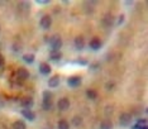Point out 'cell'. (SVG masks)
Instances as JSON below:
<instances>
[{
    "label": "cell",
    "instance_id": "obj_25",
    "mask_svg": "<svg viewBox=\"0 0 148 129\" xmlns=\"http://www.w3.org/2000/svg\"><path fill=\"white\" fill-rule=\"evenodd\" d=\"M123 20H124V15L122 14V15L119 16V24H120V23H123Z\"/></svg>",
    "mask_w": 148,
    "mask_h": 129
},
{
    "label": "cell",
    "instance_id": "obj_11",
    "mask_svg": "<svg viewBox=\"0 0 148 129\" xmlns=\"http://www.w3.org/2000/svg\"><path fill=\"white\" fill-rule=\"evenodd\" d=\"M84 47H85V39L82 38V37H76L75 39V48L81 51L84 49Z\"/></svg>",
    "mask_w": 148,
    "mask_h": 129
},
{
    "label": "cell",
    "instance_id": "obj_27",
    "mask_svg": "<svg viewBox=\"0 0 148 129\" xmlns=\"http://www.w3.org/2000/svg\"><path fill=\"white\" fill-rule=\"evenodd\" d=\"M48 1H38V4H47Z\"/></svg>",
    "mask_w": 148,
    "mask_h": 129
},
{
    "label": "cell",
    "instance_id": "obj_18",
    "mask_svg": "<svg viewBox=\"0 0 148 129\" xmlns=\"http://www.w3.org/2000/svg\"><path fill=\"white\" fill-rule=\"evenodd\" d=\"M34 58L36 57H34V55H32V53H27V55L23 56V60H24L27 63H33L34 62Z\"/></svg>",
    "mask_w": 148,
    "mask_h": 129
},
{
    "label": "cell",
    "instance_id": "obj_21",
    "mask_svg": "<svg viewBox=\"0 0 148 129\" xmlns=\"http://www.w3.org/2000/svg\"><path fill=\"white\" fill-rule=\"evenodd\" d=\"M72 124L76 125V127L81 125V124H82V118H81V117H75V118L72 119Z\"/></svg>",
    "mask_w": 148,
    "mask_h": 129
},
{
    "label": "cell",
    "instance_id": "obj_4",
    "mask_svg": "<svg viewBox=\"0 0 148 129\" xmlns=\"http://www.w3.org/2000/svg\"><path fill=\"white\" fill-rule=\"evenodd\" d=\"M52 24V18L51 15H43L41 18V27L43 29H48Z\"/></svg>",
    "mask_w": 148,
    "mask_h": 129
},
{
    "label": "cell",
    "instance_id": "obj_5",
    "mask_svg": "<svg viewBox=\"0 0 148 129\" xmlns=\"http://www.w3.org/2000/svg\"><path fill=\"white\" fill-rule=\"evenodd\" d=\"M60 110H67L70 108V100L67 97H63V99H60L58 100V104H57Z\"/></svg>",
    "mask_w": 148,
    "mask_h": 129
},
{
    "label": "cell",
    "instance_id": "obj_10",
    "mask_svg": "<svg viewBox=\"0 0 148 129\" xmlns=\"http://www.w3.org/2000/svg\"><path fill=\"white\" fill-rule=\"evenodd\" d=\"M101 47V40H100L99 38H92L91 40H90V48L91 49H94V51H97Z\"/></svg>",
    "mask_w": 148,
    "mask_h": 129
},
{
    "label": "cell",
    "instance_id": "obj_19",
    "mask_svg": "<svg viewBox=\"0 0 148 129\" xmlns=\"http://www.w3.org/2000/svg\"><path fill=\"white\" fill-rule=\"evenodd\" d=\"M86 95H87V97L89 99H91V100H95L96 97H97V93L95 90H92V89H89L86 91Z\"/></svg>",
    "mask_w": 148,
    "mask_h": 129
},
{
    "label": "cell",
    "instance_id": "obj_8",
    "mask_svg": "<svg viewBox=\"0 0 148 129\" xmlns=\"http://www.w3.org/2000/svg\"><path fill=\"white\" fill-rule=\"evenodd\" d=\"M16 76H18L21 80H27L29 77V72L27 69H24V67H21V69H18V71H16Z\"/></svg>",
    "mask_w": 148,
    "mask_h": 129
},
{
    "label": "cell",
    "instance_id": "obj_6",
    "mask_svg": "<svg viewBox=\"0 0 148 129\" xmlns=\"http://www.w3.org/2000/svg\"><path fill=\"white\" fill-rule=\"evenodd\" d=\"M81 80L82 79L80 76H71L69 79V81H67V84H69L71 87H77L80 84H81Z\"/></svg>",
    "mask_w": 148,
    "mask_h": 129
},
{
    "label": "cell",
    "instance_id": "obj_26",
    "mask_svg": "<svg viewBox=\"0 0 148 129\" xmlns=\"http://www.w3.org/2000/svg\"><path fill=\"white\" fill-rule=\"evenodd\" d=\"M3 62H4V58H3V56L0 55V64H3Z\"/></svg>",
    "mask_w": 148,
    "mask_h": 129
},
{
    "label": "cell",
    "instance_id": "obj_2",
    "mask_svg": "<svg viewBox=\"0 0 148 129\" xmlns=\"http://www.w3.org/2000/svg\"><path fill=\"white\" fill-rule=\"evenodd\" d=\"M49 45H51L52 51H58L62 47V39H61V37L57 36V34L52 36L51 39H49Z\"/></svg>",
    "mask_w": 148,
    "mask_h": 129
},
{
    "label": "cell",
    "instance_id": "obj_7",
    "mask_svg": "<svg viewBox=\"0 0 148 129\" xmlns=\"http://www.w3.org/2000/svg\"><path fill=\"white\" fill-rule=\"evenodd\" d=\"M33 104H34V101H33L32 97H23L21 100V105L24 109H31L33 106Z\"/></svg>",
    "mask_w": 148,
    "mask_h": 129
},
{
    "label": "cell",
    "instance_id": "obj_20",
    "mask_svg": "<svg viewBox=\"0 0 148 129\" xmlns=\"http://www.w3.org/2000/svg\"><path fill=\"white\" fill-rule=\"evenodd\" d=\"M58 129H70V124L67 120H60L58 121Z\"/></svg>",
    "mask_w": 148,
    "mask_h": 129
},
{
    "label": "cell",
    "instance_id": "obj_23",
    "mask_svg": "<svg viewBox=\"0 0 148 129\" xmlns=\"http://www.w3.org/2000/svg\"><path fill=\"white\" fill-rule=\"evenodd\" d=\"M146 124H147L146 119H139V120H138V125H146Z\"/></svg>",
    "mask_w": 148,
    "mask_h": 129
},
{
    "label": "cell",
    "instance_id": "obj_17",
    "mask_svg": "<svg viewBox=\"0 0 148 129\" xmlns=\"http://www.w3.org/2000/svg\"><path fill=\"white\" fill-rule=\"evenodd\" d=\"M13 129H27L25 123L22 120H16V121H14V124H13Z\"/></svg>",
    "mask_w": 148,
    "mask_h": 129
},
{
    "label": "cell",
    "instance_id": "obj_24",
    "mask_svg": "<svg viewBox=\"0 0 148 129\" xmlns=\"http://www.w3.org/2000/svg\"><path fill=\"white\" fill-rule=\"evenodd\" d=\"M113 87H114V84H113V82H108V84H106V89H108V90H112Z\"/></svg>",
    "mask_w": 148,
    "mask_h": 129
},
{
    "label": "cell",
    "instance_id": "obj_9",
    "mask_svg": "<svg viewBox=\"0 0 148 129\" xmlns=\"http://www.w3.org/2000/svg\"><path fill=\"white\" fill-rule=\"evenodd\" d=\"M22 115L25 118V119H28V120H31V121H33V120L36 119V114L33 113L32 110H29V109L22 110Z\"/></svg>",
    "mask_w": 148,
    "mask_h": 129
},
{
    "label": "cell",
    "instance_id": "obj_13",
    "mask_svg": "<svg viewBox=\"0 0 148 129\" xmlns=\"http://www.w3.org/2000/svg\"><path fill=\"white\" fill-rule=\"evenodd\" d=\"M60 84V76L58 75H55V76H52L51 79L48 80V86L49 87H57Z\"/></svg>",
    "mask_w": 148,
    "mask_h": 129
},
{
    "label": "cell",
    "instance_id": "obj_14",
    "mask_svg": "<svg viewBox=\"0 0 148 129\" xmlns=\"http://www.w3.org/2000/svg\"><path fill=\"white\" fill-rule=\"evenodd\" d=\"M61 57H62V53L60 51H52L51 55H49V58L52 61H58V60H61Z\"/></svg>",
    "mask_w": 148,
    "mask_h": 129
},
{
    "label": "cell",
    "instance_id": "obj_15",
    "mask_svg": "<svg viewBox=\"0 0 148 129\" xmlns=\"http://www.w3.org/2000/svg\"><path fill=\"white\" fill-rule=\"evenodd\" d=\"M103 23H104V25L110 27L113 24V15L112 14H106L105 16H104V19H103Z\"/></svg>",
    "mask_w": 148,
    "mask_h": 129
},
{
    "label": "cell",
    "instance_id": "obj_22",
    "mask_svg": "<svg viewBox=\"0 0 148 129\" xmlns=\"http://www.w3.org/2000/svg\"><path fill=\"white\" fill-rule=\"evenodd\" d=\"M134 129H148V127H147V124L146 125H136V127H134Z\"/></svg>",
    "mask_w": 148,
    "mask_h": 129
},
{
    "label": "cell",
    "instance_id": "obj_12",
    "mask_svg": "<svg viewBox=\"0 0 148 129\" xmlns=\"http://www.w3.org/2000/svg\"><path fill=\"white\" fill-rule=\"evenodd\" d=\"M39 71H41V73H43V75H48V73H51V66L46 62H42L39 64Z\"/></svg>",
    "mask_w": 148,
    "mask_h": 129
},
{
    "label": "cell",
    "instance_id": "obj_16",
    "mask_svg": "<svg viewBox=\"0 0 148 129\" xmlns=\"http://www.w3.org/2000/svg\"><path fill=\"white\" fill-rule=\"evenodd\" d=\"M113 128V123L110 120H103L101 123H100V129H112Z\"/></svg>",
    "mask_w": 148,
    "mask_h": 129
},
{
    "label": "cell",
    "instance_id": "obj_1",
    "mask_svg": "<svg viewBox=\"0 0 148 129\" xmlns=\"http://www.w3.org/2000/svg\"><path fill=\"white\" fill-rule=\"evenodd\" d=\"M52 106H53V103H52L51 91H45V93H43V109L45 110H51Z\"/></svg>",
    "mask_w": 148,
    "mask_h": 129
},
{
    "label": "cell",
    "instance_id": "obj_3",
    "mask_svg": "<svg viewBox=\"0 0 148 129\" xmlns=\"http://www.w3.org/2000/svg\"><path fill=\"white\" fill-rule=\"evenodd\" d=\"M119 123L122 127H128L130 123H132V115L129 113H123L120 114V118H119Z\"/></svg>",
    "mask_w": 148,
    "mask_h": 129
}]
</instances>
